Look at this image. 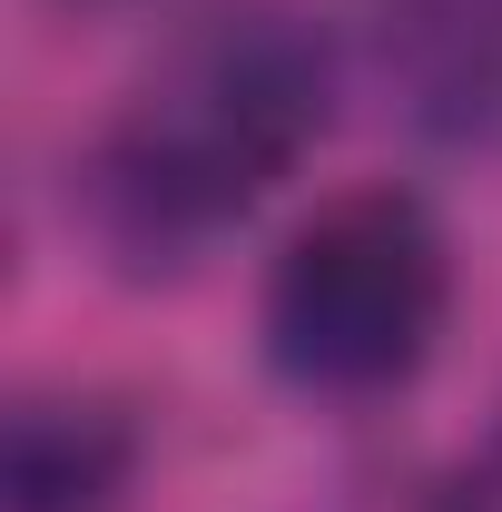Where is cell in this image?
<instances>
[{
    "instance_id": "3",
    "label": "cell",
    "mask_w": 502,
    "mask_h": 512,
    "mask_svg": "<svg viewBox=\"0 0 502 512\" xmlns=\"http://www.w3.org/2000/svg\"><path fill=\"white\" fill-rule=\"evenodd\" d=\"M355 40L424 148L502 158V0H365Z\"/></svg>"
},
{
    "instance_id": "1",
    "label": "cell",
    "mask_w": 502,
    "mask_h": 512,
    "mask_svg": "<svg viewBox=\"0 0 502 512\" xmlns=\"http://www.w3.org/2000/svg\"><path fill=\"white\" fill-rule=\"evenodd\" d=\"M345 99V30L315 0L188 10L79 158V217L119 276H188L315 158Z\"/></svg>"
},
{
    "instance_id": "2",
    "label": "cell",
    "mask_w": 502,
    "mask_h": 512,
    "mask_svg": "<svg viewBox=\"0 0 502 512\" xmlns=\"http://www.w3.org/2000/svg\"><path fill=\"white\" fill-rule=\"evenodd\" d=\"M453 316V237L434 197L365 178L315 197L266 256L256 345L306 404H384L434 365Z\"/></svg>"
},
{
    "instance_id": "4",
    "label": "cell",
    "mask_w": 502,
    "mask_h": 512,
    "mask_svg": "<svg viewBox=\"0 0 502 512\" xmlns=\"http://www.w3.org/2000/svg\"><path fill=\"white\" fill-rule=\"evenodd\" d=\"M138 424L99 394H20L0 424V512H128Z\"/></svg>"
},
{
    "instance_id": "5",
    "label": "cell",
    "mask_w": 502,
    "mask_h": 512,
    "mask_svg": "<svg viewBox=\"0 0 502 512\" xmlns=\"http://www.w3.org/2000/svg\"><path fill=\"white\" fill-rule=\"evenodd\" d=\"M434 512H502V434L453 463V483L434 493Z\"/></svg>"
}]
</instances>
